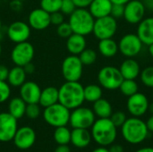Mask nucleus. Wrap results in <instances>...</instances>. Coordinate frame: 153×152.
<instances>
[{
  "label": "nucleus",
  "instance_id": "obj_1",
  "mask_svg": "<svg viewBox=\"0 0 153 152\" xmlns=\"http://www.w3.org/2000/svg\"><path fill=\"white\" fill-rule=\"evenodd\" d=\"M84 87L79 82H67L58 89V102L73 110L81 107L84 99Z\"/></svg>",
  "mask_w": 153,
  "mask_h": 152
},
{
  "label": "nucleus",
  "instance_id": "obj_2",
  "mask_svg": "<svg viewBox=\"0 0 153 152\" xmlns=\"http://www.w3.org/2000/svg\"><path fill=\"white\" fill-rule=\"evenodd\" d=\"M91 128V137L100 146L107 147L114 143L117 135V127L110 118H99L95 120Z\"/></svg>",
  "mask_w": 153,
  "mask_h": 152
},
{
  "label": "nucleus",
  "instance_id": "obj_3",
  "mask_svg": "<svg viewBox=\"0 0 153 152\" xmlns=\"http://www.w3.org/2000/svg\"><path fill=\"white\" fill-rule=\"evenodd\" d=\"M123 138L130 144H140L146 140L149 134L146 123L140 117H130L121 126Z\"/></svg>",
  "mask_w": 153,
  "mask_h": 152
},
{
  "label": "nucleus",
  "instance_id": "obj_4",
  "mask_svg": "<svg viewBox=\"0 0 153 152\" xmlns=\"http://www.w3.org/2000/svg\"><path fill=\"white\" fill-rule=\"evenodd\" d=\"M95 18L86 8H76L69 15V24L74 33L87 36L92 33Z\"/></svg>",
  "mask_w": 153,
  "mask_h": 152
},
{
  "label": "nucleus",
  "instance_id": "obj_5",
  "mask_svg": "<svg viewBox=\"0 0 153 152\" xmlns=\"http://www.w3.org/2000/svg\"><path fill=\"white\" fill-rule=\"evenodd\" d=\"M70 114V109L57 102L54 105L45 108L43 117L48 125L56 128L59 126H65L67 124H69Z\"/></svg>",
  "mask_w": 153,
  "mask_h": 152
},
{
  "label": "nucleus",
  "instance_id": "obj_6",
  "mask_svg": "<svg viewBox=\"0 0 153 152\" xmlns=\"http://www.w3.org/2000/svg\"><path fill=\"white\" fill-rule=\"evenodd\" d=\"M124 78L118 68L107 65L102 67L98 73V82L100 85L108 90H115L119 89Z\"/></svg>",
  "mask_w": 153,
  "mask_h": 152
},
{
  "label": "nucleus",
  "instance_id": "obj_7",
  "mask_svg": "<svg viewBox=\"0 0 153 152\" xmlns=\"http://www.w3.org/2000/svg\"><path fill=\"white\" fill-rule=\"evenodd\" d=\"M118 24L117 19L111 15L95 19L92 33L98 39H111L117 33Z\"/></svg>",
  "mask_w": 153,
  "mask_h": 152
},
{
  "label": "nucleus",
  "instance_id": "obj_8",
  "mask_svg": "<svg viewBox=\"0 0 153 152\" xmlns=\"http://www.w3.org/2000/svg\"><path fill=\"white\" fill-rule=\"evenodd\" d=\"M61 72L65 81L79 82L82 76L83 65L78 56L70 55L63 60Z\"/></svg>",
  "mask_w": 153,
  "mask_h": 152
},
{
  "label": "nucleus",
  "instance_id": "obj_9",
  "mask_svg": "<svg viewBox=\"0 0 153 152\" xmlns=\"http://www.w3.org/2000/svg\"><path fill=\"white\" fill-rule=\"evenodd\" d=\"M95 117L96 116L92 109L81 106L71 112L69 124L73 128L89 129L94 124Z\"/></svg>",
  "mask_w": 153,
  "mask_h": 152
},
{
  "label": "nucleus",
  "instance_id": "obj_10",
  "mask_svg": "<svg viewBox=\"0 0 153 152\" xmlns=\"http://www.w3.org/2000/svg\"><path fill=\"white\" fill-rule=\"evenodd\" d=\"M35 50L32 44L28 41L15 44L11 51V60L18 66H24L32 62Z\"/></svg>",
  "mask_w": 153,
  "mask_h": 152
},
{
  "label": "nucleus",
  "instance_id": "obj_11",
  "mask_svg": "<svg viewBox=\"0 0 153 152\" xmlns=\"http://www.w3.org/2000/svg\"><path fill=\"white\" fill-rule=\"evenodd\" d=\"M143 42L134 33H128L124 35L118 43V50L119 52L128 57L133 58L139 55L143 49Z\"/></svg>",
  "mask_w": 153,
  "mask_h": 152
},
{
  "label": "nucleus",
  "instance_id": "obj_12",
  "mask_svg": "<svg viewBox=\"0 0 153 152\" xmlns=\"http://www.w3.org/2000/svg\"><path fill=\"white\" fill-rule=\"evenodd\" d=\"M18 129L17 119L8 112L0 113V142H9L13 141Z\"/></svg>",
  "mask_w": 153,
  "mask_h": 152
},
{
  "label": "nucleus",
  "instance_id": "obj_13",
  "mask_svg": "<svg viewBox=\"0 0 153 152\" xmlns=\"http://www.w3.org/2000/svg\"><path fill=\"white\" fill-rule=\"evenodd\" d=\"M146 13V7L142 0H131L125 4L124 18L129 24H138Z\"/></svg>",
  "mask_w": 153,
  "mask_h": 152
},
{
  "label": "nucleus",
  "instance_id": "obj_14",
  "mask_svg": "<svg viewBox=\"0 0 153 152\" xmlns=\"http://www.w3.org/2000/svg\"><path fill=\"white\" fill-rule=\"evenodd\" d=\"M149 99L142 92H136L135 94L128 97L127 99V110L128 112L135 117H141L146 114L149 109Z\"/></svg>",
  "mask_w": 153,
  "mask_h": 152
},
{
  "label": "nucleus",
  "instance_id": "obj_15",
  "mask_svg": "<svg viewBox=\"0 0 153 152\" xmlns=\"http://www.w3.org/2000/svg\"><path fill=\"white\" fill-rule=\"evenodd\" d=\"M30 29L27 22L22 21L13 22L7 28V37L15 44L27 41L30 36Z\"/></svg>",
  "mask_w": 153,
  "mask_h": 152
},
{
  "label": "nucleus",
  "instance_id": "obj_16",
  "mask_svg": "<svg viewBox=\"0 0 153 152\" xmlns=\"http://www.w3.org/2000/svg\"><path fill=\"white\" fill-rule=\"evenodd\" d=\"M14 145L22 151L28 150L33 146L36 141L35 131L29 126H22L18 128L13 139Z\"/></svg>",
  "mask_w": 153,
  "mask_h": 152
},
{
  "label": "nucleus",
  "instance_id": "obj_17",
  "mask_svg": "<svg viewBox=\"0 0 153 152\" xmlns=\"http://www.w3.org/2000/svg\"><path fill=\"white\" fill-rule=\"evenodd\" d=\"M28 24L33 30H43L51 24L50 13H47L40 7L36 8L30 13L28 17Z\"/></svg>",
  "mask_w": 153,
  "mask_h": 152
},
{
  "label": "nucleus",
  "instance_id": "obj_18",
  "mask_svg": "<svg viewBox=\"0 0 153 152\" xmlns=\"http://www.w3.org/2000/svg\"><path fill=\"white\" fill-rule=\"evenodd\" d=\"M41 89L34 82H25L20 87V97L26 102V104L39 103Z\"/></svg>",
  "mask_w": 153,
  "mask_h": 152
},
{
  "label": "nucleus",
  "instance_id": "obj_19",
  "mask_svg": "<svg viewBox=\"0 0 153 152\" xmlns=\"http://www.w3.org/2000/svg\"><path fill=\"white\" fill-rule=\"evenodd\" d=\"M136 34L143 45L153 44V16L143 18L138 23Z\"/></svg>",
  "mask_w": 153,
  "mask_h": 152
},
{
  "label": "nucleus",
  "instance_id": "obj_20",
  "mask_svg": "<svg viewBox=\"0 0 153 152\" xmlns=\"http://www.w3.org/2000/svg\"><path fill=\"white\" fill-rule=\"evenodd\" d=\"M113 3L110 0H93L89 6V11L95 18H101L110 15Z\"/></svg>",
  "mask_w": 153,
  "mask_h": 152
},
{
  "label": "nucleus",
  "instance_id": "obj_21",
  "mask_svg": "<svg viewBox=\"0 0 153 152\" xmlns=\"http://www.w3.org/2000/svg\"><path fill=\"white\" fill-rule=\"evenodd\" d=\"M87 41L85 36L73 33L66 39V48L70 55L79 56L86 48Z\"/></svg>",
  "mask_w": 153,
  "mask_h": 152
},
{
  "label": "nucleus",
  "instance_id": "obj_22",
  "mask_svg": "<svg viewBox=\"0 0 153 152\" xmlns=\"http://www.w3.org/2000/svg\"><path fill=\"white\" fill-rule=\"evenodd\" d=\"M119 70L123 78L126 80H135L141 73V67L139 63L133 58L126 59L121 64Z\"/></svg>",
  "mask_w": 153,
  "mask_h": 152
},
{
  "label": "nucleus",
  "instance_id": "obj_23",
  "mask_svg": "<svg viewBox=\"0 0 153 152\" xmlns=\"http://www.w3.org/2000/svg\"><path fill=\"white\" fill-rule=\"evenodd\" d=\"M91 133L88 131V129L74 128L71 132V142L76 148H86L91 143Z\"/></svg>",
  "mask_w": 153,
  "mask_h": 152
},
{
  "label": "nucleus",
  "instance_id": "obj_24",
  "mask_svg": "<svg viewBox=\"0 0 153 152\" xmlns=\"http://www.w3.org/2000/svg\"><path fill=\"white\" fill-rule=\"evenodd\" d=\"M58 102V89L54 86H48L41 90L39 104L44 108Z\"/></svg>",
  "mask_w": 153,
  "mask_h": 152
},
{
  "label": "nucleus",
  "instance_id": "obj_25",
  "mask_svg": "<svg viewBox=\"0 0 153 152\" xmlns=\"http://www.w3.org/2000/svg\"><path fill=\"white\" fill-rule=\"evenodd\" d=\"M27 73L22 66L15 65L9 70V74L6 82L12 87H21L26 82Z\"/></svg>",
  "mask_w": 153,
  "mask_h": 152
},
{
  "label": "nucleus",
  "instance_id": "obj_26",
  "mask_svg": "<svg viewBox=\"0 0 153 152\" xmlns=\"http://www.w3.org/2000/svg\"><path fill=\"white\" fill-rule=\"evenodd\" d=\"M98 48L100 53L105 57H113L118 52V44L111 38V39H100L98 45Z\"/></svg>",
  "mask_w": 153,
  "mask_h": 152
},
{
  "label": "nucleus",
  "instance_id": "obj_27",
  "mask_svg": "<svg viewBox=\"0 0 153 152\" xmlns=\"http://www.w3.org/2000/svg\"><path fill=\"white\" fill-rule=\"evenodd\" d=\"M26 106V102L21 97L13 98L8 104V113L18 120L25 116Z\"/></svg>",
  "mask_w": 153,
  "mask_h": 152
},
{
  "label": "nucleus",
  "instance_id": "obj_28",
  "mask_svg": "<svg viewBox=\"0 0 153 152\" xmlns=\"http://www.w3.org/2000/svg\"><path fill=\"white\" fill-rule=\"evenodd\" d=\"M92 110L99 118H109L113 113L110 102L102 98L93 103Z\"/></svg>",
  "mask_w": 153,
  "mask_h": 152
},
{
  "label": "nucleus",
  "instance_id": "obj_29",
  "mask_svg": "<svg viewBox=\"0 0 153 152\" xmlns=\"http://www.w3.org/2000/svg\"><path fill=\"white\" fill-rule=\"evenodd\" d=\"M84 99L85 101L94 103L102 98V89L98 84H89L84 87Z\"/></svg>",
  "mask_w": 153,
  "mask_h": 152
},
{
  "label": "nucleus",
  "instance_id": "obj_30",
  "mask_svg": "<svg viewBox=\"0 0 153 152\" xmlns=\"http://www.w3.org/2000/svg\"><path fill=\"white\" fill-rule=\"evenodd\" d=\"M54 141L58 145L68 144L71 142V131L65 126H59L55 129Z\"/></svg>",
  "mask_w": 153,
  "mask_h": 152
},
{
  "label": "nucleus",
  "instance_id": "obj_31",
  "mask_svg": "<svg viewBox=\"0 0 153 152\" xmlns=\"http://www.w3.org/2000/svg\"><path fill=\"white\" fill-rule=\"evenodd\" d=\"M138 84L134 80H126L124 79L122 83L119 86V90L124 96L130 97L136 92H138Z\"/></svg>",
  "mask_w": 153,
  "mask_h": 152
},
{
  "label": "nucleus",
  "instance_id": "obj_32",
  "mask_svg": "<svg viewBox=\"0 0 153 152\" xmlns=\"http://www.w3.org/2000/svg\"><path fill=\"white\" fill-rule=\"evenodd\" d=\"M78 56L83 65H91L97 60V53L92 48L86 47Z\"/></svg>",
  "mask_w": 153,
  "mask_h": 152
},
{
  "label": "nucleus",
  "instance_id": "obj_33",
  "mask_svg": "<svg viewBox=\"0 0 153 152\" xmlns=\"http://www.w3.org/2000/svg\"><path fill=\"white\" fill-rule=\"evenodd\" d=\"M62 0H40L39 6L48 13L60 11Z\"/></svg>",
  "mask_w": 153,
  "mask_h": 152
},
{
  "label": "nucleus",
  "instance_id": "obj_34",
  "mask_svg": "<svg viewBox=\"0 0 153 152\" xmlns=\"http://www.w3.org/2000/svg\"><path fill=\"white\" fill-rule=\"evenodd\" d=\"M141 81L143 84L148 88L153 89V66H147L140 73Z\"/></svg>",
  "mask_w": 153,
  "mask_h": 152
},
{
  "label": "nucleus",
  "instance_id": "obj_35",
  "mask_svg": "<svg viewBox=\"0 0 153 152\" xmlns=\"http://www.w3.org/2000/svg\"><path fill=\"white\" fill-rule=\"evenodd\" d=\"M40 115V106L39 103L27 104L25 109V116L30 119H36Z\"/></svg>",
  "mask_w": 153,
  "mask_h": 152
},
{
  "label": "nucleus",
  "instance_id": "obj_36",
  "mask_svg": "<svg viewBox=\"0 0 153 152\" xmlns=\"http://www.w3.org/2000/svg\"><path fill=\"white\" fill-rule=\"evenodd\" d=\"M56 33H57V35L60 38H62V39H67L74 32H73V30H72L69 22H64L63 23H61L58 26H56Z\"/></svg>",
  "mask_w": 153,
  "mask_h": 152
},
{
  "label": "nucleus",
  "instance_id": "obj_37",
  "mask_svg": "<svg viewBox=\"0 0 153 152\" xmlns=\"http://www.w3.org/2000/svg\"><path fill=\"white\" fill-rule=\"evenodd\" d=\"M11 96V87L6 81H0V104L4 103Z\"/></svg>",
  "mask_w": 153,
  "mask_h": 152
},
{
  "label": "nucleus",
  "instance_id": "obj_38",
  "mask_svg": "<svg viewBox=\"0 0 153 152\" xmlns=\"http://www.w3.org/2000/svg\"><path fill=\"white\" fill-rule=\"evenodd\" d=\"M109 118L117 127H121L124 125V123L126 122V120L127 119L126 114L122 111H117V112L112 113V115Z\"/></svg>",
  "mask_w": 153,
  "mask_h": 152
},
{
  "label": "nucleus",
  "instance_id": "obj_39",
  "mask_svg": "<svg viewBox=\"0 0 153 152\" xmlns=\"http://www.w3.org/2000/svg\"><path fill=\"white\" fill-rule=\"evenodd\" d=\"M77 7L75 6L73 0H62L60 12H62L65 15L72 14Z\"/></svg>",
  "mask_w": 153,
  "mask_h": 152
},
{
  "label": "nucleus",
  "instance_id": "obj_40",
  "mask_svg": "<svg viewBox=\"0 0 153 152\" xmlns=\"http://www.w3.org/2000/svg\"><path fill=\"white\" fill-rule=\"evenodd\" d=\"M124 13H125V4H113L111 13H110L111 16H113L116 19H119L124 17Z\"/></svg>",
  "mask_w": 153,
  "mask_h": 152
},
{
  "label": "nucleus",
  "instance_id": "obj_41",
  "mask_svg": "<svg viewBox=\"0 0 153 152\" xmlns=\"http://www.w3.org/2000/svg\"><path fill=\"white\" fill-rule=\"evenodd\" d=\"M65 22V14L60 12H55L50 13V23L56 26H58L59 24L63 23Z\"/></svg>",
  "mask_w": 153,
  "mask_h": 152
},
{
  "label": "nucleus",
  "instance_id": "obj_42",
  "mask_svg": "<svg viewBox=\"0 0 153 152\" xmlns=\"http://www.w3.org/2000/svg\"><path fill=\"white\" fill-rule=\"evenodd\" d=\"M93 0H73L77 8H87Z\"/></svg>",
  "mask_w": 153,
  "mask_h": 152
},
{
  "label": "nucleus",
  "instance_id": "obj_43",
  "mask_svg": "<svg viewBox=\"0 0 153 152\" xmlns=\"http://www.w3.org/2000/svg\"><path fill=\"white\" fill-rule=\"evenodd\" d=\"M9 74V69L4 65H0V81H6Z\"/></svg>",
  "mask_w": 153,
  "mask_h": 152
},
{
  "label": "nucleus",
  "instance_id": "obj_44",
  "mask_svg": "<svg viewBox=\"0 0 153 152\" xmlns=\"http://www.w3.org/2000/svg\"><path fill=\"white\" fill-rule=\"evenodd\" d=\"M10 7L13 11H15V12H19L22 10V2L19 1V0H13L11 3H10Z\"/></svg>",
  "mask_w": 153,
  "mask_h": 152
},
{
  "label": "nucleus",
  "instance_id": "obj_45",
  "mask_svg": "<svg viewBox=\"0 0 153 152\" xmlns=\"http://www.w3.org/2000/svg\"><path fill=\"white\" fill-rule=\"evenodd\" d=\"M23 69H24V71H25V73H26L27 74H31V73H33L34 71H35V66H34V65L30 62V63L27 64L26 65H24V66H23Z\"/></svg>",
  "mask_w": 153,
  "mask_h": 152
},
{
  "label": "nucleus",
  "instance_id": "obj_46",
  "mask_svg": "<svg viewBox=\"0 0 153 152\" xmlns=\"http://www.w3.org/2000/svg\"><path fill=\"white\" fill-rule=\"evenodd\" d=\"M108 151L109 152H124V148L120 144H111Z\"/></svg>",
  "mask_w": 153,
  "mask_h": 152
},
{
  "label": "nucleus",
  "instance_id": "obj_47",
  "mask_svg": "<svg viewBox=\"0 0 153 152\" xmlns=\"http://www.w3.org/2000/svg\"><path fill=\"white\" fill-rule=\"evenodd\" d=\"M54 152H71V149L68 146V144H63V145H58Z\"/></svg>",
  "mask_w": 153,
  "mask_h": 152
},
{
  "label": "nucleus",
  "instance_id": "obj_48",
  "mask_svg": "<svg viewBox=\"0 0 153 152\" xmlns=\"http://www.w3.org/2000/svg\"><path fill=\"white\" fill-rule=\"evenodd\" d=\"M146 125H147V128L149 130V132H152L153 133V115L152 116L149 117V119L147 120L146 122Z\"/></svg>",
  "mask_w": 153,
  "mask_h": 152
},
{
  "label": "nucleus",
  "instance_id": "obj_49",
  "mask_svg": "<svg viewBox=\"0 0 153 152\" xmlns=\"http://www.w3.org/2000/svg\"><path fill=\"white\" fill-rule=\"evenodd\" d=\"M143 3L146 7V10L153 12V0H144Z\"/></svg>",
  "mask_w": 153,
  "mask_h": 152
},
{
  "label": "nucleus",
  "instance_id": "obj_50",
  "mask_svg": "<svg viewBox=\"0 0 153 152\" xmlns=\"http://www.w3.org/2000/svg\"><path fill=\"white\" fill-rule=\"evenodd\" d=\"M113 4H126L131 0H110Z\"/></svg>",
  "mask_w": 153,
  "mask_h": 152
},
{
  "label": "nucleus",
  "instance_id": "obj_51",
  "mask_svg": "<svg viewBox=\"0 0 153 152\" xmlns=\"http://www.w3.org/2000/svg\"><path fill=\"white\" fill-rule=\"evenodd\" d=\"M135 152H153V148L152 147H146V148H142L137 150Z\"/></svg>",
  "mask_w": 153,
  "mask_h": 152
},
{
  "label": "nucleus",
  "instance_id": "obj_52",
  "mask_svg": "<svg viewBox=\"0 0 153 152\" xmlns=\"http://www.w3.org/2000/svg\"><path fill=\"white\" fill-rule=\"evenodd\" d=\"M92 152H109V151H108V149H107V148H105L103 146H100V148L95 149Z\"/></svg>",
  "mask_w": 153,
  "mask_h": 152
},
{
  "label": "nucleus",
  "instance_id": "obj_53",
  "mask_svg": "<svg viewBox=\"0 0 153 152\" xmlns=\"http://www.w3.org/2000/svg\"><path fill=\"white\" fill-rule=\"evenodd\" d=\"M149 47V48H148V50H149V53H150V55H151V56L153 58V44L152 45H150V46H148Z\"/></svg>",
  "mask_w": 153,
  "mask_h": 152
},
{
  "label": "nucleus",
  "instance_id": "obj_54",
  "mask_svg": "<svg viewBox=\"0 0 153 152\" xmlns=\"http://www.w3.org/2000/svg\"><path fill=\"white\" fill-rule=\"evenodd\" d=\"M148 110H149V111H150V112H151V113L153 115V102L149 105V109H148Z\"/></svg>",
  "mask_w": 153,
  "mask_h": 152
},
{
  "label": "nucleus",
  "instance_id": "obj_55",
  "mask_svg": "<svg viewBox=\"0 0 153 152\" xmlns=\"http://www.w3.org/2000/svg\"><path fill=\"white\" fill-rule=\"evenodd\" d=\"M1 31H2V21L0 19V33H1Z\"/></svg>",
  "mask_w": 153,
  "mask_h": 152
},
{
  "label": "nucleus",
  "instance_id": "obj_56",
  "mask_svg": "<svg viewBox=\"0 0 153 152\" xmlns=\"http://www.w3.org/2000/svg\"><path fill=\"white\" fill-rule=\"evenodd\" d=\"M2 55V46H1V43H0V56Z\"/></svg>",
  "mask_w": 153,
  "mask_h": 152
},
{
  "label": "nucleus",
  "instance_id": "obj_57",
  "mask_svg": "<svg viewBox=\"0 0 153 152\" xmlns=\"http://www.w3.org/2000/svg\"><path fill=\"white\" fill-rule=\"evenodd\" d=\"M19 1H21V2H24V1H26V0H19Z\"/></svg>",
  "mask_w": 153,
  "mask_h": 152
},
{
  "label": "nucleus",
  "instance_id": "obj_58",
  "mask_svg": "<svg viewBox=\"0 0 153 152\" xmlns=\"http://www.w3.org/2000/svg\"><path fill=\"white\" fill-rule=\"evenodd\" d=\"M142 1H144V0H142Z\"/></svg>",
  "mask_w": 153,
  "mask_h": 152
}]
</instances>
